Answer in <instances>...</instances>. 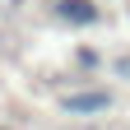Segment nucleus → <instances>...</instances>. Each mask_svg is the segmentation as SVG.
I'll return each mask as SVG.
<instances>
[{
	"label": "nucleus",
	"instance_id": "nucleus-3",
	"mask_svg": "<svg viewBox=\"0 0 130 130\" xmlns=\"http://www.w3.org/2000/svg\"><path fill=\"white\" fill-rule=\"evenodd\" d=\"M74 60L84 65V70H98V65H102V56H98L93 46H79V51H74Z\"/></svg>",
	"mask_w": 130,
	"mask_h": 130
},
{
	"label": "nucleus",
	"instance_id": "nucleus-2",
	"mask_svg": "<svg viewBox=\"0 0 130 130\" xmlns=\"http://www.w3.org/2000/svg\"><path fill=\"white\" fill-rule=\"evenodd\" d=\"M51 19L65 28H88L98 23V5L93 0H51Z\"/></svg>",
	"mask_w": 130,
	"mask_h": 130
},
{
	"label": "nucleus",
	"instance_id": "nucleus-4",
	"mask_svg": "<svg viewBox=\"0 0 130 130\" xmlns=\"http://www.w3.org/2000/svg\"><path fill=\"white\" fill-rule=\"evenodd\" d=\"M111 74H116V79H125V84H130V56H116V65H111Z\"/></svg>",
	"mask_w": 130,
	"mask_h": 130
},
{
	"label": "nucleus",
	"instance_id": "nucleus-5",
	"mask_svg": "<svg viewBox=\"0 0 130 130\" xmlns=\"http://www.w3.org/2000/svg\"><path fill=\"white\" fill-rule=\"evenodd\" d=\"M0 130H9V125H0Z\"/></svg>",
	"mask_w": 130,
	"mask_h": 130
},
{
	"label": "nucleus",
	"instance_id": "nucleus-1",
	"mask_svg": "<svg viewBox=\"0 0 130 130\" xmlns=\"http://www.w3.org/2000/svg\"><path fill=\"white\" fill-rule=\"evenodd\" d=\"M111 107V93L107 88H84V93H65L60 98V111H70V116H98V111Z\"/></svg>",
	"mask_w": 130,
	"mask_h": 130
}]
</instances>
